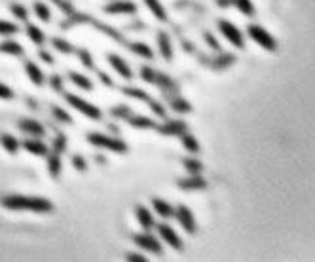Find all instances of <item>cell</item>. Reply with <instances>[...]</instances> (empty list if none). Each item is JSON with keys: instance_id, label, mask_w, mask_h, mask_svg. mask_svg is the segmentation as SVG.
Wrapping results in <instances>:
<instances>
[{"instance_id": "6da1fadb", "label": "cell", "mask_w": 315, "mask_h": 262, "mask_svg": "<svg viewBox=\"0 0 315 262\" xmlns=\"http://www.w3.org/2000/svg\"><path fill=\"white\" fill-rule=\"evenodd\" d=\"M0 204L6 209L12 211H34V213H50L53 211V204L48 202L46 198H36V196H6L0 200Z\"/></svg>"}, {"instance_id": "7a4b0ae2", "label": "cell", "mask_w": 315, "mask_h": 262, "mask_svg": "<svg viewBox=\"0 0 315 262\" xmlns=\"http://www.w3.org/2000/svg\"><path fill=\"white\" fill-rule=\"evenodd\" d=\"M87 141H89L91 145L103 146V148L114 150V152H120V154L128 152V145H126L124 141H120V139H110V137H106V135H99V133H89V135H87Z\"/></svg>"}, {"instance_id": "3957f363", "label": "cell", "mask_w": 315, "mask_h": 262, "mask_svg": "<svg viewBox=\"0 0 315 262\" xmlns=\"http://www.w3.org/2000/svg\"><path fill=\"white\" fill-rule=\"evenodd\" d=\"M65 99L71 103L72 106L76 108V110H80V112H84L87 118H93V120H101V110L97 106H93V105H89L87 101H82L80 97H76V95H71V93H67L65 95Z\"/></svg>"}, {"instance_id": "277c9868", "label": "cell", "mask_w": 315, "mask_h": 262, "mask_svg": "<svg viewBox=\"0 0 315 262\" xmlns=\"http://www.w3.org/2000/svg\"><path fill=\"white\" fill-rule=\"evenodd\" d=\"M249 36H251L257 44H260L262 48H266V50H270V52L275 50V40L272 38V34H270L268 30H264L262 27H258V25H249Z\"/></svg>"}, {"instance_id": "5b68a950", "label": "cell", "mask_w": 315, "mask_h": 262, "mask_svg": "<svg viewBox=\"0 0 315 262\" xmlns=\"http://www.w3.org/2000/svg\"><path fill=\"white\" fill-rule=\"evenodd\" d=\"M218 29H220V32L228 38L230 42L234 44L236 48H243V36H241V32H239V29H236V25H232V23H228V21H218Z\"/></svg>"}, {"instance_id": "8992f818", "label": "cell", "mask_w": 315, "mask_h": 262, "mask_svg": "<svg viewBox=\"0 0 315 262\" xmlns=\"http://www.w3.org/2000/svg\"><path fill=\"white\" fill-rule=\"evenodd\" d=\"M175 213H177V217H179V220H181L183 228H184L188 234L196 232V220H194V217H192V211L188 209L186 205H181V207H179Z\"/></svg>"}, {"instance_id": "52a82bcc", "label": "cell", "mask_w": 315, "mask_h": 262, "mask_svg": "<svg viewBox=\"0 0 315 262\" xmlns=\"http://www.w3.org/2000/svg\"><path fill=\"white\" fill-rule=\"evenodd\" d=\"M158 232H159V236L171 245V247H175V249H183V241H181V237L177 236V232L173 230L171 226H167V224H158Z\"/></svg>"}, {"instance_id": "ba28073f", "label": "cell", "mask_w": 315, "mask_h": 262, "mask_svg": "<svg viewBox=\"0 0 315 262\" xmlns=\"http://www.w3.org/2000/svg\"><path fill=\"white\" fill-rule=\"evenodd\" d=\"M133 239H135V243L139 247L146 249L150 253H156V255H161V245L158 243L156 237H152V236H135Z\"/></svg>"}, {"instance_id": "9c48e42d", "label": "cell", "mask_w": 315, "mask_h": 262, "mask_svg": "<svg viewBox=\"0 0 315 262\" xmlns=\"http://www.w3.org/2000/svg\"><path fill=\"white\" fill-rule=\"evenodd\" d=\"M17 126H19V130L21 131L30 133V135H34V137H38V139L44 137V133H46L44 128H42V124H38L36 120H21Z\"/></svg>"}, {"instance_id": "30bf717a", "label": "cell", "mask_w": 315, "mask_h": 262, "mask_svg": "<svg viewBox=\"0 0 315 262\" xmlns=\"http://www.w3.org/2000/svg\"><path fill=\"white\" fill-rule=\"evenodd\" d=\"M137 6L133 2H112L105 8V12L108 14H135Z\"/></svg>"}, {"instance_id": "8fae6325", "label": "cell", "mask_w": 315, "mask_h": 262, "mask_svg": "<svg viewBox=\"0 0 315 262\" xmlns=\"http://www.w3.org/2000/svg\"><path fill=\"white\" fill-rule=\"evenodd\" d=\"M156 130L159 133H163V135H183L184 131H186V124L184 122H167V124H163V126H159Z\"/></svg>"}, {"instance_id": "7c38bea8", "label": "cell", "mask_w": 315, "mask_h": 262, "mask_svg": "<svg viewBox=\"0 0 315 262\" xmlns=\"http://www.w3.org/2000/svg\"><path fill=\"white\" fill-rule=\"evenodd\" d=\"M108 63H110L116 71H118V74H120V76L128 78V80L131 78V76H133V74H131V69H129L128 65H126V61H124L122 57H118V55H112V53H110V55H108Z\"/></svg>"}, {"instance_id": "4fadbf2b", "label": "cell", "mask_w": 315, "mask_h": 262, "mask_svg": "<svg viewBox=\"0 0 315 262\" xmlns=\"http://www.w3.org/2000/svg\"><path fill=\"white\" fill-rule=\"evenodd\" d=\"M25 69H27V74H29L30 82H32V84H36V86H42L44 84L42 71H40L32 61H27V63H25Z\"/></svg>"}, {"instance_id": "5bb4252c", "label": "cell", "mask_w": 315, "mask_h": 262, "mask_svg": "<svg viewBox=\"0 0 315 262\" xmlns=\"http://www.w3.org/2000/svg\"><path fill=\"white\" fill-rule=\"evenodd\" d=\"M158 44H159V52H161V55L169 61V59L173 57L171 40H169V36H167L165 32H159V34H158Z\"/></svg>"}, {"instance_id": "9a60e30c", "label": "cell", "mask_w": 315, "mask_h": 262, "mask_svg": "<svg viewBox=\"0 0 315 262\" xmlns=\"http://www.w3.org/2000/svg\"><path fill=\"white\" fill-rule=\"evenodd\" d=\"M137 218H139V222L143 224V228H146V230H150L154 226V218L150 215V211L146 207H143V205L137 207Z\"/></svg>"}, {"instance_id": "2e32d148", "label": "cell", "mask_w": 315, "mask_h": 262, "mask_svg": "<svg viewBox=\"0 0 315 262\" xmlns=\"http://www.w3.org/2000/svg\"><path fill=\"white\" fill-rule=\"evenodd\" d=\"M0 52L2 53H10V55H23L25 50L21 48V44L14 42V40H6L0 44Z\"/></svg>"}, {"instance_id": "e0dca14e", "label": "cell", "mask_w": 315, "mask_h": 262, "mask_svg": "<svg viewBox=\"0 0 315 262\" xmlns=\"http://www.w3.org/2000/svg\"><path fill=\"white\" fill-rule=\"evenodd\" d=\"M179 186L184 190H201L207 186V183L200 179V177H194V179H184V181H179Z\"/></svg>"}, {"instance_id": "ac0fdd59", "label": "cell", "mask_w": 315, "mask_h": 262, "mask_svg": "<svg viewBox=\"0 0 315 262\" xmlns=\"http://www.w3.org/2000/svg\"><path fill=\"white\" fill-rule=\"evenodd\" d=\"M23 146H25V150H29L30 154H36V156H46L48 154V146L42 145L40 141H25Z\"/></svg>"}, {"instance_id": "d6986e66", "label": "cell", "mask_w": 315, "mask_h": 262, "mask_svg": "<svg viewBox=\"0 0 315 262\" xmlns=\"http://www.w3.org/2000/svg\"><path fill=\"white\" fill-rule=\"evenodd\" d=\"M0 143H2V146H4L10 154H15L17 148H19V141H17L15 137H12V135H8V133H2V135H0Z\"/></svg>"}, {"instance_id": "ffe728a7", "label": "cell", "mask_w": 315, "mask_h": 262, "mask_svg": "<svg viewBox=\"0 0 315 262\" xmlns=\"http://www.w3.org/2000/svg\"><path fill=\"white\" fill-rule=\"evenodd\" d=\"M152 205H154V209L158 211V215H161V217H165V218L171 217L173 213H175L171 205L165 204L163 200H158V198H154V200H152Z\"/></svg>"}, {"instance_id": "44dd1931", "label": "cell", "mask_w": 315, "mask_h": 262, "mask_svg": "<svg viewBox=\"0 0 315 262\" xmlns=\"http://www.w3.org/2000/svg\"><path fill=\"white\" fill-rule=\"evenodd\" d=\"M144 2H146V6H148V8L152 10V14L156 15L159 21H165V19H167V15H165V10H163V6H161V4L158 2V0H144Z\"/></svg>"}, {"instance_id": "7402d4cb", "label": "cell", "mask_w": 315, "mask_h": 262, "mask_svg": "<svg viewBox=\"0 0 315 262\" xmlns=\"http://www.w3.org/2000/svg\"><path fill=\"white\" fill-rule=\"evenodd\" d=\"M129 48H131V52H135V53H139V55H143L144 59H152L154 57V53H152V50L146 46V44H141V42H133L129 44Z\"/></svg>"}, {"instance_id": "603a6c76", "label": "cell", "mask_w": 315, "mask_h": 262, "mask_svg": "<svg viewBox=\"0 0 315 262\" xmlns=\"http://www.w3.org/2000/svg\"><path fill=\"white\" fill-rule=\"evenodd\" d=\"M27 34H29V38L32 42L36 44V46H42L44 44V32L38 27H34V25H27Z\"/></svg>"}, {"instance_id": "cb8c5ba5", "label": "cell", "mask_w": 315, "mask_h": 262, "mask_svg": "<svg viewBox=\"0 0 315 262\" xmlns=\"http://www.w3.org/2000/svg\"><path fill=\"white\" fill-rule=\"evenodd\" d=\"M48 169H50V175L53 179H57L59 173H61V160H59V154H52V158L48 161Z\"/></svg>"}, {"instance_id": "d4e9b609", "label": "cell", "mask_w": 315, "mask_h": 262, "mask_svg": "<svg viewBox=\"0 0 315 262\" xmlns=\"http://www.w3.org/2000/svg\"><path fill=\"white\" fill-rule=\"evenodd\" d=\"M236 4V8L245 15H255V6L251 4V0H232Z\"/></svg>"}, {"instance_id": "484cf974", "label": "cell", "mask_w": 315, "mask_h": 262, "mask_svg": "<svg viewBox=\"0 0 315 262\" xmlns=\"http://www.w3.org/2000/svg\"><path fill=\"white\" fill-rule=\"evenodd\" d=\"M183 145L186 146L190 152H194V154H196V152H200V145H198V141H196L190 133H186V131L183 133Z\"/></svg>"}, {"instance_id": "4316f807", "label": "cell", "mask_w": 315, "mask_h": 262, "mask_svg": "<svg viewBox=\"0 0 315 262\" xmlns=\"http://www.w3.org/2000/svg\"><path fill=\"white\" fill-rule=\"evenodd\" d=\"M129 124H131L133 128H156V124H154L150 118H143V116L129 118Z\"/></svg>"}, {"instance_id": "83f0119b", "label": "cell", "mask_w": 315, "mask_h": 262, "mask_svg": "<svg viewBox=\"0 0 315 262\" xmlns=\"http://www.w3.org/2000/svg\"><path fill=\"white\" fill-rule=\"evenodd\" d=\"M71 80L76 84V86H80V87H84V89H91V82L87 80L86 76H82V74H78V73H74V71H71Z\"/></svg>"}, {"instance_id": "f1b7e54d", "label": "cell", "mask_w": 315, "mask_h": 262, "mask_svg": "<svg viewBox=\"0 0 315 262\" xmlns=\"http://www.w3.org/2000/svg\"><path fill=\"white\" fill-rule=\"evenodd\" d=\"M34 12H36V15H38L42 21H46V23H48V21H50V17H52V15H50V10H48V6H44L42 2H34Z\"/></svg>"}, {"instance_id": "f546056e", "label": "cell", "mask_w": 315, "mask_h": 262, "mask_svg": "<svg viewBox=\"0 0 315 262\" xmlns=\"http://www.w3.org/2000/svg\"><path fill=\"white\" fill-rule=\"evenodd\" d=\"M124 93L129 95V97H135V99H143V101H148V93H144L141 89H135V87H124Z\"/></svg>"}, {"instance_id": "4dcf8cb0", "label": "cell", "mask_w": 315, "mask_h": 262, "mask_svg": "<svg viewBox=\"0 0 315 262\" xmlns=\"http://www.w3.org/2000/svg\"><path fill=\"white\" fill-rule=\"evenodd\" d=\"M173 110H177V112H190L192 110V106H190V103L188 101H183V99H175L171 103Z\"/></svg>"}, {"instance_id": "1f68e13d", "label": "cell", "mask_w": 315, "mask_h": 262, "mask_svg": "<svg viewBox=\"0 0 315 262\" xmlns=\"http://www.w3.org/2000/svg\"><path fill=\"white\" fill-rule=\"evenodd\" d=\"M154 84H159V86L163 87V89H175V84H173L171 80H169V78H167V76H165V74H159L158 73L156 74V80H154Z\"/></svg>"}, {"instance_id": "d6a6232c", "label": "cell", "mask_w": 315, "mask_h": 262, "mask_svg": "<svg viewBox=\"0 0 315 262\" xmlns=\"http://www.w3.org/2000/svg\"><path fill=\"white\" fill-rule=\"evenodd\" d=\"M184 165H186L188 173H194V175H198L201 169H203L201 161H198V160H184Z\"/></svg>"}, {"instance_id": "836d02e7", "label": "cell", "mask_w": 315, "mask_h": 262, "mask_svg": "<svg viewBox=\"0 0 315 262\" xmlns=\"http://www.w3.org/2000/svg\"><path fill=\"white\" fill-rule=\"evenodd\" d=\"M17 25L15 23H8V21H0V34H15L17 32Z\"/></svg>"}, {"instance_id": "e575fe53", "label": "cell", "mask_w": 315, "mask_h": 262, "mask_svg": "<svg viewBox=\"0 0 315 262\" xmlns=\"http://www.w3.org/2000/svg\"><path fill=\"white\" fill-rule=\"evenodd\" d=\"M53 150H55V154H61L67 150V137L65 135H57V139L53 143Z\"/></svg>"}, {"instance_id": "d590c367", "label": "cell", "mask_w": 315, "mask_h": 262, "mask_svg": "<svg viewBox=\"0 0 315 262\" xmlns=\"http://www.w3.org/2000/svg\"><path fill=\"white\" fill-rule=\"evenodd\" d=\"M52 112H53V116L57 118L59 122H67V124H72V118L65 112V110H61L59 106H52Z\"/></svg>"}, {"instance_id": "8d00e7d4", "label": "cell", "mask_w": 315, "mask_h": 262, "mask_svg": "<svg viewBox=\"0 0 315 262\" xmlns=\"http://www.w3.org/2000/svg\"><path fill=\"white\" fill-rule=\"evenodd\" d=\"M53 46L57 48L59 52H63V53H71L72 52V46L67 40H61V38H53Z\"/></svg>"}, {"instance_id": "74e56055", "label": "cell", "mask_w": 315, "mask_h": 262, "mask_svg": "<svg viewBox=\"0 0 315 262\" xmlns=\"http://www.w3.org/2000/svg\"><path fill=\"white\" fill-rule=\"evenodd\" d=\"M12 14H14L17 19H21V21H27V10H25L21 4H14V6H12Z\"/></svg>"}, {"instance_id": "f35d334b", "label": "cell", "mask_w": 315, "mask_h": 262, "mask_svg": "<svg viewBox=\"0 0 315 262\" xmlns=\"http://www.w3.org/2000/svg\"><path fill=\"white\" fill-rule=\"evenodd\" d=\"M78 55H80V61L86 65L87 69H93V61H91L89 52H86V50H80V52H78Z\"/></svg>"}, {"instance_id": "ab89813d", "label": "cell", "mask_w": 315, "mask_h": 262, "mask_svg": "<svg viewBox=\"0 0 315 262\" xmlns=\"http://www.w3.org/2000/svg\"><path fill=\"white\" fill-rule=\"evenodd\" d=\"M141 76H143V80H146V82H152V84H154V80H156V73H154L152 69H148V67L141 69Z\"/></svg>"}, {"instance_id": "60d3db41", "label": "cell", "mask_w": 315, "mask_h": 262, "mask_svg": "<svg viewBox=\"0 0 315 262\" xmlns=\"http://www.w3.org/2000/svg\"><path fill=\"white\" fill-rule=\"evenodd\" d=\"M234 55H224V57H220V61H216L215 65H213V67H215V69H224V67H228L230 63H234Z\"/></svg>"}, {"instance_id": "b9f144b4", "label": "cell", "mask_w": 315, "mask_h": 262, "mask_svg": "<svg viewBox=\"0 0 315 262\" xmlns=\"http://www.w3.org/2000/svg\"><path fill=\"white\" fill-rule=\"evenodd\" d=\"M110 112H112L114 116H122V118H126V120H128L129 114H131V110H129L128 106H116V108H112Z\"/></svg>"}, {"instance_id": "7bdbcfd3", "label": "cell", "mask_w": 315, "mask_h": 262, "mask_svg": "<svg viewBox=\"0 0 315 262\" xmlns=\"http://www.w3.org/2000/svg\"><path fill=\"white\" fill-rule=\"evenodd\" d=\"M72 163H74V167H76L78 171H86V160H84L82 156H74V158H72Z\"/></svg>"}, {"instance_id": "ee69618b", "label": "cell", "mask_w": 315, "mask_h": 262, "mask_svg": "<svg viewBox=\"0 0 315 262\" xmlns=\"http://www.w3.org/2000/svg\"><path fill=\"white\" fill-rule=\"evenodd\" d=\"M12 97H14V91L8 86L0 84V99H12Z\"/></svg>"}, {"instance_id": "f6af8a7d", "label": "cell", "mask_w": 315, "mask_h": 262, "mask_svg": "<svg viewBox=\"0 0 315 262\" xmlns=\"http://www.w3.org/2000/svg\"><path fill=\"white\" fill-rule=\"evenodd\" d=\"M150 108H152V110H154V112H156L158 116H165V110H163V106H161V105H159V103H150Z\"/></svg>"}, {"instance_id": "bcb514c9", "label": "cell", "mask_w": 315, "mask_h": 262, "mask_svg": "<svg viewBox=\"0 0 315 262\" xmlns=\"http://www.w3.org/2000/svg\"><path fill=\"white\" fill-rule=\"evenodd\" d=\"M50 84H52V87H53L55 91H61V89H63V87H61V76H57V74H55V76H52Z\"/></svg>"}, {"instance_id": "7dc6e473", "label": "cell", "mask_w": 315, "mask_h": 262, "mask_svg": "<svg viewBox=\"0 0 315 262\" xmlns=\"http://www.w3.org/2000/svg\"><path fill=\"white\" fill-rule=\"evenodd\" d=\"M205 40L209 42V46H211L213 50H220V46H218V42H216V40H215V38H213V36H211V34H209V32L205 34Z\"/></svg>"}, {"instance_id": "c3c4849f", "label": "cell", "mask_w": 315, "mask_h": 262, "mask_svg": "<svg viewBox=\"0 0 315 262\" xmlns=\"http://www.w3.org/2000/svg\"><path fill=\"white\" fill-rule=\"evenodd\" d=\"M99 78H101V82H103L105 86H114V82H112V80H110V78H108V76H106L105 73H99Z\"/></svg>"}, {"instance_id": "681fc988", "label": "cell", "mask_w": 315, "mask_h": 262, "mask_svg": "<svg viewBox=\"0 0 315 262\" xmlns=\"http://www.w3.org/2000/svg\"><path fill=\"white\" fill-rule=\"evenodd\" d=\"M40 59H42L44 63H52V65H53V57H52L48 52H40Z\"/></svg>"}, {"instance_id": "f907efd6", "label": "cell", "mask_w": 315, "mask_h": 262, "mask_svg": "<svg viewBox=\"0 0 315 262\" xmlns=\"http://www.w3.org/2000/svg\"><path fill=\"white\" fill-rule=\"evenodd\" d=\"M128 261H131V262H144V257H141V255H128Z\"/></svg>"}, {"instance_id": "816d5d0a", "label": "cell", "mask_w": 315, "mask_h": 262, "mask_svg": "<svg viewBox=\"0 0 315 262\" xmlns=\"http://www.w3.org/2000/svg\"><path fill=\"white\" fill-rule=\"evenodd\" d=\"M27 103H29V106L32 108V110H34V108H38V103L34 101V99H30V97H29V99H27Z\"/></svg>"}, {"instance_id": "f5cc1de1", "label": "cell", "mask_w": 315, "mask_h": 262, "mask_svg": "<svg viewBox=\"0 0 315 262\" xmlns=\"http://www.w3.org/2000/svg\"><path fill=\"white\" fill-rule=\"evenodd\" d=\"M218 4H220V6H228L230 0H218Z\"/></svg>"}]
</instances>
